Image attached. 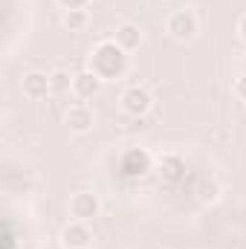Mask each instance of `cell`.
Segmentation results:
<instances>
[{"label":"cell","mask_w":246,"mask_h":249,"mask_svg":"<svg viewBox=\"0 0 246 249\" xmlns=\"http://www.w3.org/2000/svg\"><path fill=\"white\" fill-rule=\"evenodd\" d=\"M20 87H23V96H26V99H32V102H41V99L53 96L50 75H47V72H38V70L26 72V75H23V81H20Z\"/></svg>","instance_id":"cell-7"},{"label":"cell","mask_w":246,"mask_h":249,"mask_svg":"<svg viewBox=\"0 0 246 249\" xmlns=\"http://www.w3.org/2000/svg\"><path fill=\"white\" fill-rule=\"evenodd\" d=\"M238 35H241V41H246V15L238 18Z\"/></svg>","instance_id":"cell-17"},{"label":"cell","mask_w":246,"mask_h":249,"mask_svg":"<svg viewBox=\"0 0 246 249\" xmlns=\"http://www.w3.org/2000/svg\"><path fill=\"white\" fill-rule=\"evenodd\" d=\"M99 212H102V200H99V194L96 191H75L72 197H70V217L72 220H93V217H99Z\"/></svg>","instance_id":"cell-4"},{"label":"cell","mask_w":246,"mask_h":249,"mask_svg":"<svg viewBox=\"0 0 246 249\" xmlns=\"http://www.w3.org/2000/svg\"><path fill=\"white\" fill-rule=\"evenodd\" d=\"M159 174H162V180H168V183H180L185 177V160L180 154H165V157L159 160Z\"/></svg>","instance_id":"cell-10"},{"label":"cell","mask_w":246,"mask_h":249,"mask_svg":"<svg viewBox=\"0 0 246 249\" xmlns=\"http://www.w3.org/2000/svg\"><path fill=\"white\" fill-rule=\"evenodd\" d=\"M102 78L93 72V70H81V72H75V78H72V93L78 96V99H93V96H99L102 93Z\"/></svg>","instance_id":"cell-9"},{"label":"cell","mask_w":246,"mask_h":249,"mask_svg":"<svg viewBox=\"0 0 246 249\" xmlns=\"http://www.w3.org/2000/svg\"><path fill=\"white\" fill-rule=\"evenodd\" d=\"M151 107H154V96H151L148 87L133 84V87H127L122 93V110L124 113H130V116H145Z\"/></svg>","instance_id":"cell-5"},{"label":"cell","mask_w":246,"mask_h":249,"mask_svg":"<svg viewBox=\"0 0 246 249\" xmlns=\"http://www.w3.org/2000/svg\"><path fill=\"white\" fill-rule=\"evenodd\" d=\"M72 78L67 70H53L50 72V87H53V96H64V93H72Z\"/></svg>","instance_id":"cell-12"},{"label":"cell","mask_w":246,"mask_h":249,"mask_svg":"<svg viewBox=\"0 0 246 249\" xmlns=\"http://www.w3.org/2000/svg\"><path fill=\"white\" fill-rule=\"evenodd\" d=\"M151 168H154V157L145 148H130V151H124L122 160H119V171H122L124 180H139Z\"/></svg>","instance_id":"cell-3"},{"label":"cell","mask_w":246,"mask_h":249,"mask_svg":"<svg viewBox=\"0 0 246 249\" xmlns=\"http://www.w3.org/2000/svg\"><path fill=\"white\" fill-rule=\"evenodd\" d=\"M217 194H220V186H217L214 180H203V186H200V200L211 203V200H217Z\"/></svg>","instance_id":"cell-14"},{"label":"cell","mask_w":246,"mask_h":249,"mask_svg":"<svg viewBox=\"0 0 246 249\" xmlns=\"http://www.w3.org/2000/svg\"><path fill=\"white\" fill-rule=\"evenodd\" d=\"M87 23H90V12L87 9H67L64 12V26L70 32H81Z\"/></svg>","instance_id":"cell-13"},{"label":"cell","mask_w":246,"mask_h":249,"mask_svg":"<svg viewBox=\"0 0 246 249\" xmlns=\"http://www.w3.org/2000/svg\"><path fill=\"white\" fill-rule=\"evenodd\" d=\"M235 96H238V99H244V102H246V75H241V78L235 81Z\"/></svg>","instance_id":"cell-16"},{"label":"cell","mask_w":246,"mask_h":249,"mask_svg":"<svg viewBox=\"0 0 246 249\" xmlns=\"http://www.w3.org/2000/svg\"><path fill=\"white\" fill-rule=\"evenodd\" d=\"M119 47H122L124 53H133V50H139V44H142V29L136 26V23H122V26H116V38H113Z\"/></svg>","instance_id":"cell-11"},{"label":"cell","mask_w":246,"mask_h":249,"mask_svg":"<svg viewBox=\"0 0 246 249\" xmlns=\"http://www.w3.org/2000/svg\"><path fill=\"white\" fill-rule=\"evenodd\" d=\"M165 32L174 38V41H191L197 38L200 32V20L194 15V9H174L165 20Z\"/></svg>","instance_id":"cell-2"},{"label":"cell","mask_w":246,"mask_h":249,"mask_svg":"<svg viewBox=\"0 0 246 249\" xmlns=\"http://www.w3.org/2000/svg\"><path fill=\"white\" fill-rule=\"evenodd\" d=\"M64 9H87V3L90 0H58Z\"/></svg>","instance_id":"cell-15"},{"label":"cell","mask_w":246,"mask_h":249,"mask_svg":"<svg viewBox=\"0 0 246 249\" xmlns=\"http://www.w3.org/2000/svg\"><path fill=\"white\" fill-rule=\"evenodd\" d=\"M90 70L102 78V81H113L122 78L127 72V53L110 38V41H99L90 50Z\"/></svg>","instance_id":"cell-1"},{"label":"cell","mask_w":246,"mask_h":249,"mask_svg":"<svg viewBox=\"0 0 246 249\" xmlns=\"http://www.w3.org/2000/svg\"><path fill=\"white\" fill-rule=\"evenodd\" d=\"M96 122V116H93V110L84 105V102H78V105H70V110L64 113V124L72 130V133H87L90 127Z\"/></svg>","instance_id":"cell-8"},{"label":"cell","mask_w":246,"mask_h":249,"mask_svg":"<svg viewBox=\"0 0 246 249\" xmlns=\"http://www.w3.org/2000/svg\"><path fill=\"white\" fill-rule=\"evenodd\" d=\"M93 232L84 220H70L61 229V247L64 249H90Z\"/></svg>","instance_id":"cell-6"}]
</instances>
